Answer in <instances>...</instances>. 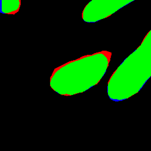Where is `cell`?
<instances>
[{"instance_id": "1", "label": "cell", "mask_w": 151, "mask_h": 151, "mask_svg": "<svg viewBox=\"0 0 151 151\" xmlns=\"http://www.w3.org/2000/svg\"><path fill=\"white\" fill-rule=\"evenodd\" d=\"M107 65V58L103 54L82 58L57 71L51 78L50 86L60 94L84 92L100 81Z\"/></svg>"}, {"instance_id": "2", "label": "cell", "mask_w": 151, "mask_h": 151, "mask_svg": "<svg viewBox=\"0 0 151 151\" xmlns=\"http://www.w3.org/2000/svg\"><path fill=\"white\" fill-rule=\"evenodd\" d=\"M19 5V0H2V11L9 13L16 11Z\"/></svg>"}]
</instances>
